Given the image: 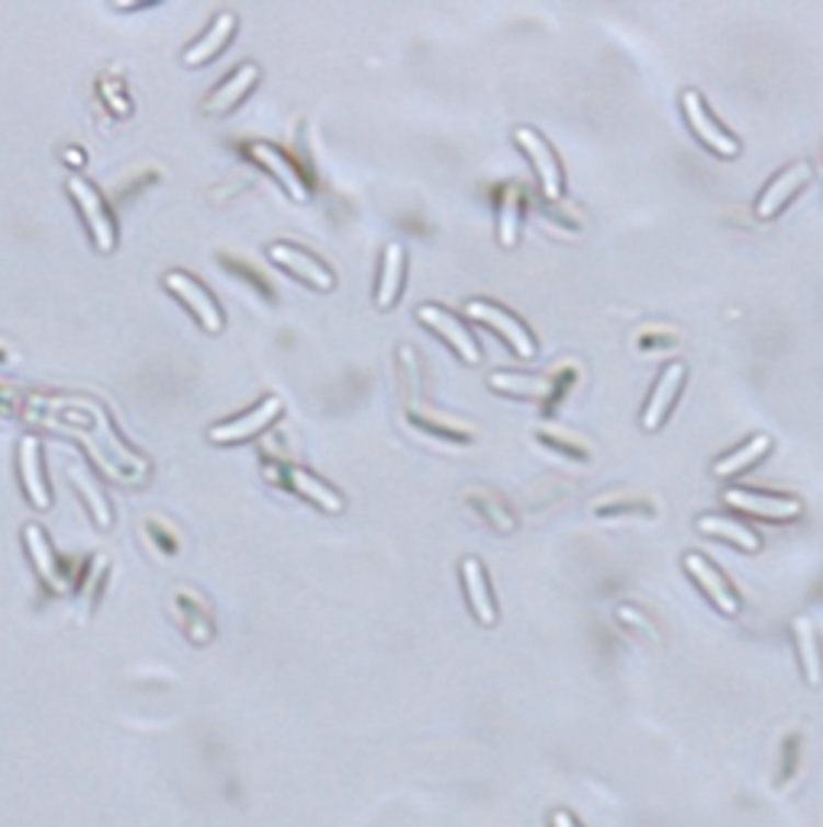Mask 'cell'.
I'll use <instances>...</instances> for the list:
<instances>
[{
    "label": "cell",
    "instance_id": "14",
    "mask_svg": "<svg viewBox=\"0 0 823 827\" xmlns=\"http://www.w3.org/2000/svg\"><path fill=\"white\" fill-rule=\"evenodd\" d=\"M20 478H23V488L30 495V501L46 511L53 505L49 491H46V478H43V466H39V443L36 437H23L20 443Z\"/></svg>",
    "mask_w": 823,
    "mask_h": 827
},
{
    "label": "cell",
    "instance_id": "26",
    "mask_svg": "<svg viewBox=\"0 0 823 827\" xmlns=\"http://www.w3.org/2000/svg\"><path fill=\"white\" fill-rule=\"evenodd\" d=\"M68 478L78 485V491L84 495V501L91 505V514H94V521L101 524V528H107L111 524V508H107V501H104V491L98 488V482L91 478V475L84 473L81 466H71L68 469Z\"/></svg>",
    "mask_w": 823,
    "mask_h": 827
},
{
    "label": "cell",
    "instance_id": "20",
    "mask_svg": "<svg viewBox=\"0 0 823 827\" xmlns=\"http://www.w3.org/2000/svg\"><path fill=\"white\" fill-rule=\"evenodd\" d=\"M795 637H798V653H801V666H804V679L811 686L823 682V662H821V647H818V634L811 627L808 618L795 621Z\"/></svg>",
    "mask_w": 823,
    "mask_h": 827
},
{
    "label": "cell",
    "instance_id": "18",
    "mask_svg": "<svg viewBox=\"0 0 823 827\" xmlns=\"http://www.w3.org/2000/svg\"><path fill=\"white\" fill-rule=\"evenodd\" d=\"M698 531L710 533V536H723V540H730V543H740L743 550H759L763 546V540H759V533L750 531L746 524H740V521H733V518H723V514H707L698 521Z\"/></svg>",
    "mask_w": 823,
    "mask_h": 827
},
{
    "label": "cell",
    "instance_id": "5",
    "mask_svg": "<svg viewBox=\"0 0 823 827\" xmlns=\"http://www.w3.org/2000/svg\"><path fill=\"white\" fill-rule=\"evenodd\" d=\"M268 256H272V262H278L282 269H288V272L297 275V279L310 282L313 288L330 292V288L336 285L333 272H330L320 259H313L310 252L297 249V246H292V242H272V246H268Z\"/></svg>",
    "mask_w": 823,
    "mask_h": 827
},
{
    "label": "cell",
    "instance_id": "16",
    "mask_svg": "<svg viewBox=\"0 0 823 827\" xmlns=\"http://www.w3.org/2000/svg\"><path fill=\"white\" fill-rule=\"evenodd\" d=\"M249 152H252V159L255 162H262L272 175L278 178L285 188H288V194L295 197V201H307V184H304V178L297 175V169L275 149V146H268V143H252L249 146Z\"/></svg>",
    "mask_w": 823,
    "mask_h": 827
},
{
    "label": "cell",
    "instance_id": "7",
    "mask_svg": "<svg viewBox=\"0 0 823 827\" xmlns=\"http://www.w3.org/2000/svg\"><path fill=\"white\" fill-rule=\"evenodd\" d=\"M682 104H685V114H688V123L695 126V133L705 139L707 146L713 149V152H720V156H736L740 152V143L717 123V120L707 114L705 101H701V94L698 91H685L682 94Z\"/></svg>",
    "mask_w": 823,
    "mask_h": 827
},
{
    "label": "cell",
    "instance_id": "15",
    "mask_svg": "<svg viewBox=\"0 0 823 827\" xmlns=\"http://www.w3.org/2000/svg\"><path fill=\"white\" fill-rule=\"evenodd\" d=\"M236 33V16L233 13H220L210 26H207V33L184 53V65H204V61H210L214 56H220L224 53V46L230 43V36Z\"/></svg>",
    "mask_w": 823,
    "mask_h": 827
},
{
    "label": "cell",
    "instance_id": "21",
    "mask_svg": "<svg viewBox=\"0 0 823 827\" xmlns=\"http://www.w3.org/2000/svg\"><path fill=\"white\" fill-rule=\"evenodd\" d=\"M401 279H404V249H401V242H391L385 249L381 282H378V307L395 304V297L401 292Z\"/></svg>",
    "mask_w": 823,
    "mask_h": 827
},
{
    "label": "cell",
    "instance_id": "11",
    "mask_svg": "<svg viewBox=\"0 0 823 827\" xmlns=\"http://www.w3.org/2000/svg\"><path fill=\"white\" fill-rule=\"evenodd\" d=\"M682 378H685V365H682V362H668V365H665V372L659 375V382H655L652 395H649L647 411H643V427H647V430H655V427L665 420V414H668V408H672V401L678 398Z\"/></svg>",
    "mask_w": 823,
    "mask_h": 827
},
{
    "label": "cell",
    "instance_id": "8",
    "mask_svg": "<svg viewBox=\"0 0 823 827\" xmlns=\"http://www.w3.org/2000/svg\"><path fill=\"white\" fill-rule=\"evenodd\" d=\"M514 139H517V146L527 149V156L533 159V166H536V172H539V181H542V188H546V197L556 201V197L562 194V172H559V162H556L552 149L546 146V139H542L536 129H529V126L514 129Z\"/></svg>",
    "mask_w": 823,
    "mask_h": 827
},
{
    "label": "cell",
    "instance_id": "22",
    "mask_svg": "<svg viewBox=\"0 0 823 827\" xmlns=\"http://www.w3.org/2000/svg\"><path fill=\"white\" fill-rule=\"evenodd\" d=\"M768 446H771V437H768V433H756L750 443H743L740 450H733L730 456H723V460L713 466V475H717V478H727V475H733V473H740V469H746V466H753L759 456L768 453Z\"/></svg>",
    "mask_w": 823,
    "mask_h": 827
},
{
    "label": "cell",
    "instance_id": "13",
    "mask_svg": "<svg viewBox=\"0 0 823 827\" xmlns=\"http://www.w3.org/2000/svg\"><path fill=\"white\" fill-rule=\"evenodd\" d=\"M259 81V65H252V61H245V65H239L233 75L207 98V104H204V111L207 114H227L230 107H236L249 91H252V84Z\"/></svg>",
    "mask_w": 823,
    "mask_h": 827
},
{
    "label": "cell",
    "instance_id": "6",
    "mask_svg": "<svg viewBox=\"0 0 823 827\" xmlns=\"http://www.w3.org/2000/svg\"><path fill=\"white\" fill-rule=\"evenodd\" d=\"M723 501L733 505V508H740V511L771 518V521L798 518V514L804 511V505H801L798 498H788V495H763V491H750V488H730V491H723Z\"/></svg>",
    "mask_w": 823,
    "mask_h": 827
},
{
    "label": "cell",
    "instance_id": "9",
    "mask_svg": "<svg viewBox=\"0 0 823 827\" xmlns=\"http://www.w3.org/2000/svg\"><path fill=\"white\" fill-rule=\"evenodd\" d=\"M416 317H420L426 327H433L436 333H443V337H446V343H453V350L462 355L466 362H478V359H481L475 337H471L469 330H466V327H462L453 314H446L443 307H436V304H423V307L416 310Z\"/></svg>",
    "mask_w": 823,
    "mask_h": 827
},
{
    "label": "cell",
    "instance_id": "25",
    "mask_svg": "<svg viewBox=\"0 0 823 827\" xmlns=\"http://www.w3.org/2000/svg\"><path fill=\"white\" fill-rule=\"evenodd\" d=\"M23 540H26V546H30V556H33V563H36L39 576H43L46 582H56L59 573H56V556H53V546H49L46 533L39 531L36 524H26Z\"/></svg>",
    "mask_w": 823,
    "mask_h": 827
},
{
    "label": "cell",
    "instance_id": "19",
    "mask_svg": "<svg viewBox=\"0 0 823 827\" xmlns=\"http://www.w3.org/2000/svg\"><path fill=\"white\" fill-rule=\"evenodd\" d=\"M288 482L295 485L297 495L310 498V501L320 505L327 514H340V511H343V498H340L330 485H323L320 478H313L310 473H304V469H288Z\"/></svg>",
    "mask_w": 823,
    "mask_h": 827
},
{
    "label": "cell",
    "instance_id": "2",
    "mask_svg": "<svg viewBox=\"0 0 823 827\" xmlns=\"http://www.w3.org/2000/svg\"><path fill=\"white\" fill-rule=\"evenodd\" d=\"M165 288L197 317V324H201L207 333H220V330H224V314H220L217 301L210 297L207 288H201L191 275H184V272H169V275H165Z\"/></svg>",
    "mask_w": 823,
    "mask_h": 827
},
{
    "label": "cell",
    "instance_id": "17",
    "mask_svg": "<svg viewBox=\"0 0 823 827\" xmlns=\"http://www.w3.org/2000/svg\"><path fill=\"white\" fill-rule=\"evenodd\" d=\"M462 582H466V591H469V604L471 611H475V618L481 624H494L498 621V608H494V598L488 591L484 569H481V563L475 556L462 559Z\"/></svg>",
    "mask_w": 823,
    "mask_h": 827
},
{
    "label": "cell",
    "instance_id": "3",
    "mask_svg": "<svg viewBox=\"0 0 823 827\" xmlns=\"http://www.w3.org/2000/svg\"><path fill=\"white\" fill-rule=\"evenodd\" d=\"M466 310H469L475 320H481V324H488V327H494L511 347H514V353L521 355V359H529V355L536 353V347H533V337L527 333V327L514 317V314H507L504 307H498V304H491V301H469L466 304Z\"/></svg>",
    "mask_w": 823,
    "mask_h": 827
},
{
    "label": "cell",
    "instance_id": "4",
    "mask_svg": "<svg viewBox=\"0 0 823 827\" xmlns=\"http://www.w3.org/2000/svg\"><path fill=\"white\" fill-rule=\"evenodd\" d=\"M278 414H282V398L272 395V398H265L259 408H252V411L239 414L233 420H224V423L210 427V440H214V443H239V440H249V437H255L259 430H265Z\"/></svg>",
    "mask_w": 823,
    "mask_h": 827
},
{
    "label": "cell",
    "instance_id": "27",
    "mask_svg": "<svg viewBox=\"0 0 823 827\" xmlns=\"http://www.w3.org/2000/svg\"><path fill=\"white\" fill-rule=\"evenodd\" d=\"M552 827H579L569 812H552Z\"/></svg>",
    "mask_w": 823,
    "mask_h": 827
},
{
    "label": "cell",
    "instance_id": "12",
    "mask_svg": "<svg viewBox=\"0 0 823 827\" xmlns=\"http://www.w3.org/2000/svg\"><path fill=\"white\" fill-rule=\"evenodd\" d=\"M808 178H811V166H808V162H795L791 169H785L775 181H768V188L759 194L756 214H759V217H775V214L785 207V201H788Z\"/></svg>",
    "mask_w": 823,
    "mask_h": 827
},
{
    "label": "cell",
    "instance_id": "23",
    "mask_svg": "<svg viewBox=\"0 0 823 827\" xmlns=\"http://www.w3.org/2000/svg\"><path fill=\"white\" fill-rule=\"evenodd\" d=\"M517 230H521V188L511 184L501 194V214H498V239H501V246H514L517 242Z\"/></svg>",
    "mask_w": 823,
    "mask_h": 827
},
{
    "label": "cell",
    "instance_id": "24",
    "mask_svg": "<svg viewBox=\"0 0 823 827\" xmlns=\"http://www.w3.org/2000/svg\"><path fill=\"white\" fill-rule=\"evenodd\" d=\"M491 385L498 392H511V395H524V398H546V395H552V382L529 378V375H514V372H494Z\"/></svg>",
    "mask_w": 823,
    "mask_h": 827
},
{
    "label": "cell",
    "instance_id": "10",
    "mask_svg": "<svg viewBox=\"0 0 823 827\" xmlns=\"http://www.w3.org/2000/svg\"><path fill=\"white\" fill-rule=\"evenodd\" d=\"M685 569L695 576V582L710 594V601H713L723 614H736V611H740V598L733 594V589L727 586V579L720 576V569H717L710 559H705L701 553H688V556H685Z\"/></svg>",
    "mask_w": 823,
    "mask_h": 827
},
{
    "label": "cell",
    "instance_id": "1",
    "mask_svg": "<svg viewBox=\"0 0 823 827\" xmlns=\"http://www.w3.org/2000/svg\"><path fill=\"white\" fill-rule=\"evenodd\" d=\"M68 194L75 197V204H78V211H81V217H84V224H88V230L94 237V246L101 252H114L117 227H114V217H111L104 197L98 194V188L91 181H84V178H68Z\"/></svg>",
    "mask_w": 823,
    "mask_h": 827
}]
</instances>
